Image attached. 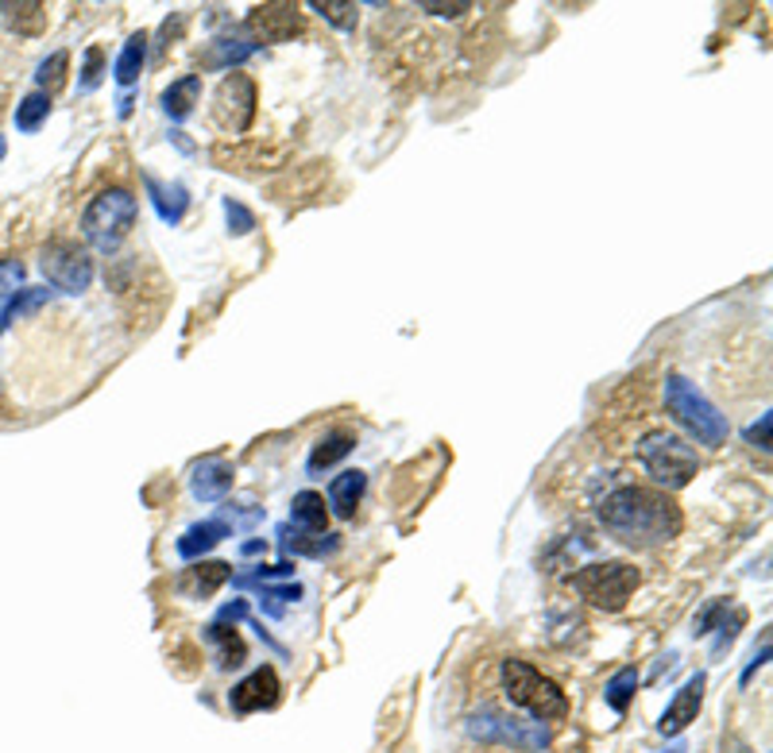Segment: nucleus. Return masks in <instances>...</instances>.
Returning a JSON list of instances; mask_svg holds the SVG:
<instances>
[{
  "instance_id": "nucleus-1",
  "label": "nucleus",
  "mask_w": 773,
  "mask_h": 753,
  "mask_svg": "<svg viewBox=\"0 0 773 753\" xmlns=\"http://www.w3.org/2000/svg\"><path fill=\"white\" fill-rule=\"evenodd\" d=\"M600 526L631 549H657V545H669L681 534L685 519H681L669 491L619 487L600 502Z\"/></svg>"
},
{
  "instance_id": "nucleus-2",
  "label": "nucleus",
  "mask_w": 773,
  "mask_h": 753,
  "mask_svg": "<svg viewBox=\"0 0 773 753\" xmlns=\"http://www.w3.org/2000/svg\"><path fill=\"white\" fill-rule=\"evenodd\" d=\"M665 410L669 417L704 448H723L727 445V417L716 410V402L704 391H696V383H688L685 375H669L665 379Z\"/></svg>"
},
{
  "instance_id": "nucleus-3",
  "label": "nucleus",
  "mask_w": 773,
  "mask_h": 753,
  "mask_svg": "<svg viewBox=\"0 0 773 753\" xmlns=\"http://www.w3.org/2000/svg\"><path fill=\"white\" fill-rule=\"evenodd\" d=\"M503 691L514 707L534 714V722H557L568 714V696L560 691V684L549 680L545 673H537L530 661L519 657L503 661Z\"/></svg>"
},
{
  "instance_id": "nucleus-4",
  "label": "nucleus",
  "mask_w": 773,
  "mask_h": 753,
  "mask_svg": "<svg viewBox=\"0 0 773 753\" xmlns=\"http://www.w3.org/2000/svg\"><path fill=\"white\" fill-rule=\"evenodd\" d=\"M642 572L627 560H596V565L576 568L568 576V588L585 603L600 607V611H623L631 603V596L639 591Z\"/></svg>"
},
{
  "instance_id": "nucleus-5",
  "label": "nucleus",
  "mask_w": 773,
  "mask_h": 753,
  "mask_svg": "<svg viewBox=\"0 0 773 753\" xmlns=\"http://www.w3.org/2000/svg\"><path fill=\"white\" fill-rule=\"evenodd\" d=\"M639 463L662 491H681L700 471V456L677 437V433L654 429L639 440Z\"/></svg>"
},
{
  "instance_id": "nucleus-6",
  "label": "nucleus",
  "mask_w": 773,
  "mask_h": 753,
  "mask_svg": "<svg viewBox=\"0 0 773 753\" xmlns=\"http://www.w3.org/2000/svg\"><path fill=\"white\" fill-rule=\"evenodd\" d=\"M135 225V197L124 186H109L86 205L81 212V236L94 243L97 251H117L120 240L132 232Z\"/></svg>"
},
{
  "instance_id": "nucleus-7",
  "label": "nucleus",
  "mask_w": 773,
  "mask_h": 753,
  "mask_svg": "<svg viewBox=\"0 0 773 753\" xmlns=\"http://www.w3.org/2000/svg\"><path fill=\"white\" fill-rule=\"evenodd\" d=\"M40 268H43V275H47V283L63 294H86L89 283H94V260H89V251L74 240L47 243Z\"/></svg>"
},
{
  "instance_id": "nucleus-8",
  "label": "nucleus",
  "mask_w": 773,
  "mask_h": 753,
  "mask_svg": "<svg viewBox=\"0 0 773 753\" xmlns=\"http://www.w3.org/2000/svg\"><path fill=\"white\" fill-rule=\"evenodd\" d=\"M465 730L480 742H503V745H519V750H545L549 745V730L542 722H519L507 719L499 711H480L465 722Z\"/></svg>"
},
{
  "instance_id": "nucleus-9",
  "label": "nucleus",
  "mask_w": 773,
  "mask_h": 753,
  "mask_svg": "<svg viewBox=\"0 0 773 753\" xmlns=\"http://www.w3.org/2000/svg\"><path fill=\"white\" fill-rule=\"evenodd\" d=\"M214 120L225 132H248L255 120V81L232 70L214 94Z\"/></svg>"
},
{
  "instance_id": "nucleus-10",
  "label": "nucleus",
  "mask_w": 773,
  "mask_h": 753,
  "mask_svg": "<svg viewBox=\"0 0 773 753\" xmlns=\"http://www.w3.org/2000/svg\"><path fill=\"white\" fill-rule=\"evenodd\" d=\"M283 696V684H279V673L271 665L248 673L237 688L229 691V707L237 714H255V711H271Z\"/></svg>"
},
{
  "instance_id": "nucleus-11",
  "label": "nucleus",
  "mask_w": 773,
  "mask_h": 753,
  "mask_svg": "<svg viewBox=\"0 0 773 753\" xmlns=\"http://www.w3.org/2000/svg\"><path fill=\"white\" fill-rule=\"evenodd\" d=\"M248 32L252 43H286L302 32V12L298 4H260V9L248 12Z\"/></svg>"
},
{
  "instance_id": "nucleus-12",
  "label": "nucleus",
  "mask_w": 773,
  "mask_h": 753,
  "mask_svg": "<svg viewBox=\"0 0 773 753\" xmlns=\"http://www.w3.org/2000/svg\"><path fill=\"white\" fill-rule=\"evenodd\" d=\"M704 688H708V676L696 673L673 691L669 707H665V714L657 719V730H662L665 738H677L688 722H696V714H700V707H704Z\"/></svg>"
},
{
  "instance_id": "nucleus-13",
  "label": "nucleus",
  "mask_w": 773,
  "mask_h": 753,
  "mask_svg": "<svg viewBox=\"0 0 773 753\" xmlns=\"http://www.w3.org/2000/svg\"><path fill=\"white\" fill-rule=\"evenodd\" d=\"M229 580H232V565H225V560H202V565H194V568H182L174 588L186 599H209Z\"/></svg>"
},
{
  "instance_id": "nucleus-14",
  "label": "nucleus",
  "mask_w": 773,
  "mask_h": 753,
  "mask_svg": "<svg viewBox=\"0 0 773 753\" xmlns=\"http://www.w3.org/2000/svg\"><path fill=\"white\" fill-rule=\"evenodd\" d=\"M232 479H237L232 476V463L209 456V460L194 463V471H189V491H194L198 502H221L232 491Z\"/></svg>"
},
{
  "instance_id": "nucleus-15",
  "label": "nucleus",
  "mask_w": 773,
  "mask_h": 753,
  "mask_svg": "<svg viewBox=\"0 0 773 753\" xmlns=\"http://www.w3.org/2000/svg\"><path fill=\"white\" fill-rule=\"evenodd\" d=\"M225 537H232V526L225 519H206V522H198V526H189L186 534L178 537V557L182 560H202L209 549H217V545L225 542Z\"/></svg>"
},
{
  "instance_id": "nucleus-16",
  "label": "nucleus",
  "mask_w": 773,
  "mask_h": 753,
  "mask_svg": "<svg viewBox=\"0 0 773 753\" xmlns=\"http://www.w3.org/2000/svg\"><path fill=\"white\" fill-rule=\"evenodd\" d=\"M363 491H368V476L360 468H345L340 476H333L329 483V511L337 519H356V506H360Z\"/></svg>"
},
{
  "instance_id": "nucleus-17",
  "label": "nucleus",
  "mask_w": 773,
  "mask_h": 753,
  "mask_svg": "<svg viewBox=\"0 0 773 753\" xmlns=\"http://www.w3.org/2000/svg\"><path fill=\"white\" fill-rule=\"evenodd\" d=\"M143 186H148V197H151V205H155L159 220H163V225H178L182 212H186V205H189L186 186H182V182H174V186H163L155 174H148V178H143Z\"/></svg>"
},
{
  "instance_id": "nucleus-18",
  "label": "nucleus",
  "mask_w": 773,
  "mask_h": 753,
  "mask_svg": "<svg viewBox=\"0 0 773 753\" xmlns=\"http://www.w3.org/2000/svg\"><path fill=\"white\" fill-rule=\"evenodd\" d=\"M206 642L217 645V665L221 668H240L248 661V645L244 637L237 634V626H229V622H209L206 626Z\"/></svg>"
},
{
  "instance_id": "nucleus-19",
  "label": "nucleus",
  "mask_w": 773,
  "mask_h": 753,
  "mask_svg": "<svg viewBox=\"0 0 773 753\" xmlns=\"http://www.w3.org/2000/svg\"><path fill=\"white\" fill-rule=\"evenodd\" d=\"M356 448V437L348 429H333V433H325L322 440L314 445V452H309V460H306V471L309 476H322L325 468H333V463H340L348 452Z\"/></svg>"
},
{
  "instance_id": "nucleus-20",
  "label": "nucleus",
  "mask_w": 773,
  "mask_h": 753,
  "mask_svg": "<svg viewBox=\"0 0 773 753\" xmlns=\"http://www.w3.org/2000/svg\"><path fill=\"white\" fill-rule=\"evenodd\" d=\"M325 519H329L325 494H317V491H298V494H294V502H291L294 530H306V534H325Z\"/></svg>"
},
{
  "instance_id": "nucleus-21",
  "label": "nucleus",
  "mask_w": 773,
  "mask_h": 753,
  "mask_svg": "<svg viewBox=\"0 0 773 753\" xmlns=\"http://www.w3.org/2000/svg\"><path fill=\"white\" fill-rule=\"evenodd\" d=\"M198 97H202V78L198 74H186V78L171 81L163 89V112L171 120H186L194 112V105H198Z\"/></svg>"
},
{
  "instance_id": "nucleus-22",
  "label": "nucleus",
  "mask_w": 773,
  "mask_h": 753,
  "mask_svg": "<svg viewBox=\"0 0 773 753\" xmlns=\"http://www.w3.org/2000/svg\"><path fill=\"white\" fill-rule=\"evenodd\" d=\"M255 43L252 40H240V35H221V40L209 43V55H206V66L214 70H229V66H240L244 58L255 55Z\"/></svg>"
},
{
  "instance_id": "nucleus-23",
  "label": "nucleus",
  "mask_w": 773,
  "mask_h": 753,
  "mask_svg": "<svg viewBox=\"0 0 773 753\" xmlns=\"http://www.w3.org/2000/svg\"><path fill=\"white\" fill-rule=\"evenodd\" d=\"M143 63H148V32H135L132 40L124 43V51H120L117 66H112V74H117L120 86H132L135 78H140Z\"/></svg>"
},
{
  "instance_id": "nucleus-24",
  "label": "nucleus",
  "mask_w": 773,
  "mask_h": 753,
  "mask_svg": "<svg viewBox=\"0 0 773 753\" xmlns=\"http://www.w3.org/2000/svg\"><path fill=\"white\" fill-rule=\"evenodd\" d=\"M279 537H283V549L294 553V557H329V553L340 549V537L337 534H314V537H298V534H286V526L279 530Z\"/></svg>"
},
{
  "instance_id": "nucleus-25",
  "label": "nucleus",
  "mask_w": 773,
  "mask_h": 753,
  "mask_svg": "<svg viewBox=\"0 0 773 753\" xmlns=\"http://www.w3.org/2000/svg\"><path fill=\"white\" fill-rule=\"evenodd\" d=\"M634 688H639V668L627 665L603 684V699H608V707L616 714H627V707H631V699H634Z\"/></svg>"
},
{
  "instance_id": "nucleus-26",
  "label": "nucleus",
  "mask_w": 773,
  "mask_h": 753,
  "mask_svg": "<svg viewBox=\"0 0 773 753\" xmlns=\"http://www.w3.org/2000/svg\"><path fill=\"white\" fill-rule=\"evenodd\" d=\"M47 117H51V94L35 89V94H28L24 101L17 105V132H24V135L40 132Z\"/></svg>"
},
{
  "instance_id": "nucleus-27",
  "label": "nucleus",
  "mask_w": 773,
  "mask_h": 753,
  "mask_svg": "<svg viewBox=\"0 0 773 753\" xmlns=\"http://www.w3.org/2000/svg\"><path fill=\"white\" fill-rule=\"evenodd\" d=\"M309 9H314L325 24L340 28V32L356 28V12H360L356 9V0H309Z\"/></svg>"
},
{
  "instance_id": "nucleus-28",
  "label": "nucleus",
  "mask_w": 773,
  "mask_h": 753,
  "mask_svg": "<svg viewBox=\"0 0 773 753\" xmlns=\"http://www.w3.org/2000/svg\"><path fill=\"white\" fill-rule=\"evenodd\" d=\"M66 66H70V55L66 51H55V55H47L40 66H35V81H40V89L47 94V89H58L66 81Z\"/></svg>"
},
{
  "instance_id": "nucleus-29",
  "label": "nucleus",
  "mask_w": 773,
  "mask_h": 753,
  "mask_svg": "<svg viewBox=\"0 0 773 753\" xmlns=\"http://www.w3.org/2000/svg\"><path fill=\"white\" fill-rule=\"evenodd\" d=\"M225 220H229V232L232 236H248L255 228V212L248 209V205L232 201V197H225Z\"/></svg>"
},
{
  "instance_id": "nucleus-30",
  "label": "nucleus",
  "mask_w": 773,
  "mask_h": 753,
  "mask_svg": "<svg viewBox=\"0 0 773 753\" xmlns=\"http://www.w3.org/2000/svg\"><path fill=\"white\" fill-rule=\"evenodd\" d=\"M20 283H24V263H20V260H0V298L9 302L12 294L20 291Z\"/></svg>"
},
{
  "instance_id": "nucleus-31",
  "label": "nucleus",
  "mask_w": 773,
  "mask_h": 753,
  "mask_svg": "<svg viewBox=\"0 0 773 753\" xmlns=\"http://www.w3.org/2000/svg\"><path fill=\"white\" fill-rule=\"evenodd\" d=\"M101 74H105V51L101 47H89L86 51V66H81V89H97L101 86Z\"/></svg>"
},
{
  "instance_id": "nucleus-32",
  "label": "nucleus",
  "mask_w": 773,
  "mask_h": 753,
  "mask_svg": "<svg viewBox=\"0 0 773 753\" xmlns=\"http://www.w3.org/2000/svg\"><path fill=\"white\" fill-rule=\"evenodd\" d=\"M723 614H727V603H719V599H716V603H708V607H704L700 614H696V622H693V634H696V637L711 634V626H716V622L723 619Z\"/></svg>"
},
{
  "instance_id": "nucleus-33",
  "label": "nucleus",
  "mask_w": 773,
  "mask_h": 753,
  "mask_svg": "<svg viewBox=\"0 0 773 753\" xmlns=\"http://www.w3.org/2000/svg\"><path fill=\"white\" fill-rule=\"evenodd\" d=\"M418 9L429 12V17H465L468 12V0H453V4H442V0H418Z\"/></svg>"
},
{
  "instance_id": "nucleus-34",
  "label": "nucleus",
  "mask_w": 773,
  "mask_h": 753,
  "mask_svg": "<svg viewBox=\"0 0 773 753\" xmlns=\"http://www.w3.org/2000/svg\"><path fill=\"white\" fill-rule=\"evenodd\" d=\"M742 622H747V614H742V611H734L731 614V622H719V637H716V653H723L727 650V645H731L734 642V634H739V626H742Z\"/></svg>"
},
{
  "instance_id": "nucleus-35",
  "label": "nucleus",
  "mask_w": 773,
  "mask_h": 753,
  "mask_svg": "<svg viewBox=\"0 0 773 753\" xmlns=\"http://www.w3.org/2000/svg\"><path fill=\"white\" fill-rule=\"evenodd\" d=\"M770 425H773V417L762 414V422H754V425L747 429V445H754V448H762V452H770Z\"/></svg>"
},
{
  "instance_id": "nucleus-36",
  "label": "nucleus",
  "mask_w": 773,
  "mask_h": 753,
  "mask_svg": "<svg viewBox=\"0 0 773 753\" xmlns=\"http://www.w3.org/2000/svg\"><path fill=\"white\" fill-rule=\"evenodd\" d=\"M221 622H240V619H248V603L244 599H232V603H225L221 607V614H217Z\"/></svg>"
},
{
  "instance_id": "nucleus-37",
  "label": "nucleus",
  "mask_w": 773,
  "mask_h": 753,
  "mask_svg": "<svg viewBox=\"0 0 773 753\" xmlns=\"http://www.w3.org/2000/svg\"><path fill=\"white\" fill-rule=\"evenodd\" d=\"M244 557H255V553H268V542H244Z\"/></svg>"
},
{
  "instance_id": "nucleus-38",
  "label": "nucleus",
  "mask_w": 773,
  "mask_h": 753,
  "mask_svg": "<svg viewBox=\"0 0 773 753\" xmlns=\"http://www.w3.org/2000/svg\"><path fill=\"white\" fill-rule=\"evenodd\" d=\"M171 140L178 143V151H182V155H189V151H194V143H189V140H186V135H182V132H171Z\"/></svg>"
},
{
  "instance_id": "nucleus-39",
  "label": "nucleus",
  "mask_w": 773,
  "mask_h": 753,
  "mask_svg": "<svg viewBox=\"0 0 773 753\" xmlns=\"http://www.w3.org/2000/svg\"><path fill=\"white\" fill-rule=\"evenodd\" d=\"M117 112H120V117H128V112H132V97H120Z\"/></svg>"
},
{
  "instance_id": "nucleus-40",
  "label": "nucleus",
  "mask_w": 773,
  "mask_h": 753,
  "mask_svg": "<svg viewBox=\"0 0 773 753\" xmlns=\"http://www.w3.org/2000/svg\"><path fill=\"white\" fill-rule=\"evenodd\" d=\"M4 155H9V143H4V135H0V163H4Z\"/></svg>"
}]
</instances>
